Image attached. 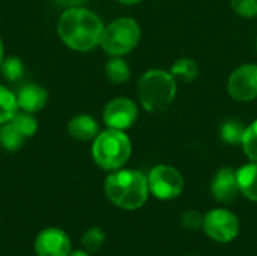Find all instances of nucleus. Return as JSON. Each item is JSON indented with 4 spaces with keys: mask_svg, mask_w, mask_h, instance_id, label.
<instances>
[{
    "mask_svg": "<svg viewBox=\"0 0 257 256\" xmlns=\"http://www.w3.org/2000/svg\"><path fill=\"white\" fill-rule=\"evenodd\" d=\"M101 17L86 6L63 9L59 15L56 32L65 47L75 53H89L99 47L104 33Z\"/></svg>",
    "mask_w": 257,
    "mask_h": 256,
    "instance_id": "nucleus-1",
    "label": "nucleus"
},
{
    "mask_svg": "<svg viewBox=\"0 0 257 256\" xmlns=\"http://www.w3.org/2000/svg\"><path fill=\"white\" fill-rule=\"evenodd\" d=\"M107 199L117 208L134 211L142 208L149 198L148 175L136 169H117L107 175L104 181Z\"/></svg>",
    "mask_w": 257,
    "mask_h": 256,
    "instance_id": "nucleus-2",
    "label": "nucleus"
},
{
    "mask_svg": "<svg viewBox=\"0 0 257 256\" xmlns=\"http://www.w3.org/2000/svg\"><path fill=\"white\" fill-rule=\"evenodd\" d=\"M137 98L140 106L149 113L167 110L176 98L178 86L170 71L148 69L137 83Z\"/></svg>",
    "mask_w": 257,
    "mask_h": 256,
    "instance_id": "nucleus-3",
    "label": "nucleus"
},
{
    "mask_svg": "<svg viewBox=\"0 0 257 256\" xmlns=\"http://www.w3.org/2000/svg\"><path fill=\"white\" fill-rule=\"evenodd\" d=\"M90 154L98 167L107 172L122 169L133 154L131 139L125 131L107 128L92 140Z\"/></svg>",
    "mask_w": 257,
    "mask_h": 256,
    "instance_id": "nucleus-4",
    "label": "nucleus"
},
{
    "mask_svg": "<svg viewBox=\"0 0 257 256\" xmlns=\"http://www.w3.org/2000/svg\"><path fill=\"white\" fill-rule=\"evenodd\" d=\"M140 38V24L131 17H119L105 24L99 47L110 57H123L139 45Z\"/></svg>",
    "mask_w": 257,
    "mask_h": 256,
    "instance_id": "nucleus-5",
    "label": "nucleus"
},
{
    "mask_svg": "<svg viewBox=\"0 0 257 256\" xmlns=\"http://www.w3.org/2000/svg\"><path fill=\"white\" fill-rule=\"evenodd\" d=\"M149 193L160 201H173L185 187L182 174L170 164H157L148 174Z\"/></svg>",
    "mask_w": 257,
    "mask_h": 256,
    "instance_id": "nucleus-6",
    "label": "nucleus"
},
{
    "mask_svg": "<svg viewBox=\"0 0 257 256\" xmlns=\"http://www.w3.org/2000/svg\"><path fill=\"white\" fill-rule=\"evenodd\" d=\"M202 229L217 243H230L239 234V220L227 208H214L205 214Z\"/></svg>",
    "mask_w": 257,
    "mask_h": 256,
    "instance_id": "nucleus-7",
    "label": "nucleus"
},
{
    "mask_svg": "<svg viewBox=\"0 0 257 256\" xmlns=\"http://www.w3.org/2000/svg\"><path fill=\"white\" fill-rule=\"evenodd\" d=\"M139 119V106L128 97L111 98L102 109V122L107 128L126 131Z\"/></svg>",
    "mask_w": 257,
    "mask_h": 256,
    "instance_id": "nucleus-8",
    "label": "nucleus"
},
{
    "mask_svg": "<svg viewBox=\"0 0 257 256\" xmlns=\"http://www.w3.org/2000/svg\"><path fill=\"white\" fill-rule=\"evenodd\" d=\"M229 95L239 103H250L257 98V63H242L227 78Z\"/></svg>",
    "mask_w": 257,
    "mask_h": 256,
    "instance_id": "nucleus-9",
    "label": "nucleus"
},
{
    "mask_svg": "<svg viewBox=\"0 0 257 256\" xmlns=\"http://www.w3.org/2000/svg\"><path fill=\"white\" fill-rule=\"evenodd\" d=\"M71 249L72 244L68 234L59 228H47L35 240V252L38 256H69Z\"/></svg>",
    "mask_w": 257,
    "mask_h": 256,
    "instance_id": "nucleus-10",
    "label": "nucleus"
},
{
    "mask_svg": "<svg viewBox=\"0 0 257 256\" xmlns=\"http://www.w3.org/2000/svg\"><path fill=\"white\" fill-rule=\"evenodd\" d=\"M209 190H211L212 198L217 202H220V204L233 202L238 198V195L241 193L236 170L230 166L220 167L211 180Z\"/></svg>",
    "mask_w": 257,
    "mask_h": 256,
    "instance_id": "nucleus-11",
    "label": "nucleus"
},
{
    "mask_svg": "<svg viewBox=\"0 0 257 256\" xmlns=\"http://www.w3.org/2000/svg\"><path fill=\"white\" fill-rule=\"evenodd\" d=\"M18 107L27 113H39L48 103V92L38 83H27L17 92Z\"/></svg>",
    "mask_w": 257,
    "mask_h": 256,
    "instance_id": "nucleus-12",
    "label": "nucleus"
},
{
    "mask_svg": "<svg viewBox=\"0 0 257 256\" xmlns=\"http://www.w3.org/2000/svg\"><path fill=\"white\" fill-rule=\"evenodd\" d=\"M68 134L80 142H92L99 134L98 121L89 113H80L72 116L66 124Z\"/></svg>",
    "mask_w": 257,
    "mask_h": 256,
    "instance_id": "nucleus-13",
    "label": "nucleus"
},
{
    "mask_svg": "<svg viewBox=\"0 0 257 256\" xmlns=\"http://www.w3.org/2000/svg\"><path fill=\"white\" fill-rule=\"evenodd\" d=\"M239 192L248 201L257 202V163L250 161L236 170Z\"/></svg>",
    "mask_w": 257,
    "mask_h": 256,
    "instance_id": "nucleus-14",
    "label": "nucleus"
},
{
    "mask_svg": "<svg viewBox=\"0 0 257 256\" xmlns=\"http://www.w3.org/2000/svg\"><path fill=\"white\" fill-rule=\"evenodd\" d=\"M104 72L111 84H123L131 78V68L123 57H110L104 66Z\"/></svg>",
    "mask_w": 257,
    "mask_h": 256,
    "instance_id": "nucleus-15",
    "label": "nucleus"
},
{
    "mask_svg": "<svg viewBox=\"0 0 257 256\" xmlns=\"http://www.w3.org/2000/svg\"><path fill=\"white\" fill-rule=\"evenodd\" d=\"M18 110L17 92L5 84H0V125L11 122Z\"/></svg>",
    "mask_w": 257,
    "mask_h": 256,
    "instance_id": "nucleus-16",
    "label": "nucleus"
},
{
    "mask_svg": "<svg viewBox=\"0 0 257 256\" xmlns=\"http://www.w3.org/2000/svg\"><path fill=\"white\" fill-rule=\"evenodd\" d=\"M26 137L12 125V122L0 125V148L6 152H17L23 148Z\"/></svg>",
    "mask_w": 257,
    "mask_h": 256,
    "instance_id": "nucleus-17",
    "label": "nucleus"
},
{
    "mask_svg": "<svg viewBox=\"0 0 257 256\" xmlns=\"http://www.w3.org/2000/svg\"><path fill=\"white\" fill-rule=\"evenodd\" d=\"M170 74L175 77L176 81L179 80L182 83H191L199 75V65L190 57H181L172 65Z\"/></svg>",
    "mask_w": 257,
    "mask_h": 256,
    "instance_id": "nucleus-18",
    "label": "nucleus"
},
{
    "mask_svg": "<svg viewBox=\"0 0 257 256\" xmlns=\"http://www.w3.org/2000/svg\"><path fill=\"white\" fill-rule=\"evenodd\" d=\"M245 125L238 119H226L220 127V137L227 145H241Z\"/></svg>",
    "mask_w": 257,
    "mask_h": 256,
    "instance_id": "nucleus-19",
    "label": "nucleus"
},
{
    "mask_svg": "<svg viewBox=\"0 0 257 256\" xmlns=\"http://www.w3.org/2000/svg\"><path fill=\"white\" fill-rule=\"evenodd\" d=\"M0 72L3 78L9 83H15L21 80L24 75V62L18 56H5L2 65H0Z\"/></svg>",
    "mask_w": 257,
    "mask_h": 256,
    "instance_id": "nucleus-20",
    "label": "nucleus"
},
{
    "mask_svg": "<svg viewBox=\"0 0 257 256\" xmlns=\"http://www.w3.org/2000/svg\"><path fill=\"white\" fill-rule=\"evenodd\" d=\"M11 122L26 139L33 137L38 133V128H39L36 116L33 113H27V112H23V110H18V113L14 116V119Z\"/></svg>",
    "mask_w": 257,
    "mask_h": 256,
    "instance_id": "nucleus-21",
    "label": "nucleus"
},
{
    "mask_svg": "<svg viewBox=\"0 0 257 256\" xmlns=\"http://www.w3.org/2000/svg\"><path fill=\"white\" fill-rule=\"evenodd\" d=\"M242 151L250 161L257 163V119L245 127V133L241 142Z\"/></svg>",
    "mask_w": 257,
    "mask_h": 256,
    "instance_id": "nucleus-22",
    "label": "nucleus"
},
{
    "mask_svg": "<svg viewBox=\"0 0 257 256\" xmlns=\"http://www.w3.org/2000/svg\"><path fill=\"white\" fill-rule=\"evenodd\" d=\"M104 243H105V232L99 228L87 229L81 238V246L87 253L98 252L104 246Z\"/></svg>",
    "mask_w": 257,
    "mask_h": 256,
    "instance_id": "nucleus-23",
    "label": "nucleus"
},
{
    "mask_svg": "<svg viewBox=\"0 0 257 256\" xmlns=\"http://www.w3.org/2000/svg\"><path fill=\"white\" fill-rule=\"evenodd\" d=\"M233 12L241 18H256L257 0H230Z\"/></svg>",
    "mask_w": 257,
    "mask_h": 256,
    "instance_id": "nucleus-24",
    "label": "nucleus"
},
{
    "mask_svg": "<svg viewBox=\"0 0 257 256\" xmlns=\"http://www.w3.org/2000/svg\"><path fill=\"white\" fill-rule=\"evenodd\" d=\"M203 217L205 214H202L197 210H188L181 216V223L184 228L190 229V231H199L203 228Z\"/></svg>",
    "mask_w": 257,
    "mask_h": 256,
    "instance_id": "nucleus-25",
    "label": "nucleus"
},
{
    "mask_svg": "<svg viewBox=\"0 0 257 256\" xmlns=\"http://www.w3.org/2000/svg\"><path fill=\"white\" fill-rule=\"evenodd\" d=\"M54 3L57 6H60L62 9H69V8L84 6L87 3V0H54Z\"/></svg>",
    "mask_w": 257,
    "mask_h": 256,
    "instance_id": "nucleus-26",
    "label": "nucleus"
},
{
    "mask_svg": "<svg viewBox=\"0 0 257 256\" xmlns=\"http://www.w3.org/2000/svg\"><path fill=\"white\" fill-rule=\"evenodd\" d=\"M116 2H119L120 5H125V6H134V5L142 3L143 0H116Z\"/></svg>",
    "mask_w": 257,
    "mask_h": 256,
    "instance_id": "nucleus-27",
    "label": "nucleus"
},
{
    "mask_svg": "<svg viewBox=\"0 0 257 256\" xmlns=\"http://www.w3.org/2000/svg\"><path fill=\"white\" fill-rule=\"evenodd\" d=\"M3 59H5V42H3V39L0 36V65H2Z\"/></svg>",
    "mask_w": 257,
    "mask_h": 256,
    "instance_id": "nucleus-28",
    "label": "nucleus"
},
{
    "mask_svg": "<svg viewBox=\"0 0 257 256\" xmlns=\"http://www.w3.org/2000/svg\"><path fill=\"white\" fill-rule=\"evenodd\" d=\"M69 256H89V253L86 250H75V252H71Z\"/></svg>",
    "mask_w": 257,
    "mask_h": 256,
    "instance_id": "nucleus-29",
    "label": "nucleus"
},
{
    "mask_svg": "<svg viewBox=\"0 0 257 256\" xmlns=\"http://www.w3.org/2000/svg\"><path fill=\"white\" fill-rule=\"evenodd\" d=\"M188 256H202V255H188Z\"/></svg>",
    "mask_w": 257,
    "mask_h": 256,
    "instance_id": "nucleus-30",
    "label": "nucleus"
},
{
    "mask_svg": "<svg viewBox=\"0 0 257 256\" xmlns=\"http://www.w3.org/2000/svg\"><path fill=\"white\" fill-rule=\"evenodd\" d=\"M256 53H257V39H256Z\"/></svg>",
    "mask_w": 257,
    "mask_h": 256,
    "instance_id": "nucleus-31",
    "label": "nucleus"
}]
</instances>
